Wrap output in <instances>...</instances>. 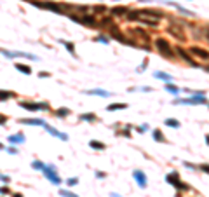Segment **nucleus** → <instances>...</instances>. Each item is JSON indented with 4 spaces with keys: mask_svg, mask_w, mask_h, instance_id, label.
I'll list each match as a JSON object with an SVG mask.
<instances>
[{
    "mask_svg": "<svg viewBox=\"0 0 209 197\" xmlns=\"http://www.w3.org/2000/svg\"><path fill=\"white\" fill-rule=\"evenodd\" d=\"M174 105H206L208 99L204 93H195L192 98H185V99H174Z\"/></svg>",
    "mask_w": 209,
    "mask_h": 197,
    "instance_id": "obj_1",
    "label": "nucleus"
},
{
    "mask_svg": "<svg viewBox=\"0 0 209 197\" xmlns=\"http://www.w3.org/2000/svg\"><path fill=\"white\" fill-rule=\"evenodd\" d=\"M32 4L35 5V7H40V9H49V11H52V12H56V14H65L63 12V5H59L56 2H35V0H32Z\"/></svg>",
    "mask_w": 209,
    "mask_h": 197,
    "instance_id": "obj_2",
    "label": "nucleus"
},
{
    "mask_svg": "<svg viewBox=\"0 0 209 197\" xmlns=\"http://www.w3.org/2000/svg\"><path fill=\"white\" fill-rule=\"evenodd\" d=\"M44 175H45V178L51 181V183H54V185H61V178L57 176L56 173V166L54 164H49V166H44Z\"/></svg>",
    "mask_w": 209,
    "mask_h": 197,
    "instance_id": "obj_3",
    "label": "nucleus"
},
{
    "mask_svg": "<svg viewBox=\"0 0 209 197\" xmlns=\"http://www.w3.org/2000/svg\"><path fill=\"white\" fill-rule=\"evenodd\" d=\"M155 45H157V49H159L166 58H174V52H172V49H171V44H169L166 39H157L155 40Z\"/></svg>",
    "mask_w": 209,
    "mask_h": 197,
    "instance_id": "obj_4",
    "label": "nucleus"
},
{
    "mask_svg": "<svg viewBox=\"0 0 209 197\" xmlns=\"http://www.w3.org/2000/svg\"><path fill=\"white\" fill-rule=\"evenodd\" d=\"M0 54H4L5 58H28V59H35V61H38L37 56H33V54H30V52H19V51H7V49H2L0 47Z\"/></svg>",
    "mask_w": 209,
    "mask_h": 197,
    "instance_id": "obj_5",
    "label": "nucleus"
},
{
    "mask_svg": "<svg viewBox=\"0 0 209 197\" xmlns=\"http://www.w3.org/2000/svg\"><path fill=\"white\" fill-rule=\"evenodd\" d=\"M166 181L169 183V185H174L176 188H180V190H188V185H185V183H181V180L178 176V173L174 171V173H169L167 176H166Z\"/></svg>",
    "mask_w": 209,
    "mask_h": 197,
    "instance_id": "obj_6",
    "label": "nucleus"
},
{
    "mask_svg": "<svg viewBox=\"0 0 209 197\" xmlns=\"http://www.w3.org/2000/svg\"><path fill=\"white\" fill-rule=\"evenodd\" d=\"M19 105L26 110L37 112V110H49V103H30V101H19Z\"/></svg>",
    "mask_w": 209,
    "mask_h": 197,
    "instance_id": "obj_7",
    "label": "nucleus"
},
{
    "mask_svg": "<svg viewBox=\"0 0 209 197\" xmlns=\"http://www.w3.org/2000/svg\"><path fill=\"white\" fill-rule=\"evenodd\" d=\"M133 176H134V180L138 181V185H139L141 188H145V187H147V175H145L141 169H134V171H133Z\"/></svg>",
    "mask_w": 209,
    "mask_h": 197,
    "instance_id": "obj_8",
    "label": "nucleus"
},
{
    "mask_svg": "<svg viewBox=\"0 0 209 197\" xmlns=\"http://www.w3.org/2000/svg\"><path fill=\"white\" fill-rule=\"evenodd\" d=\"M85 94H91V96H103V98L112 96V93H110V91H105V89H87Z\"/></svg>",
    "mask_w": 209,
    "mask_h": 197,
    "instance_id": "obj_9",
    "label": "nucleus"
},
{
    "mask_svg": "<svg viewBox=\"0 0 209 197\" xmlns=\"http://www.w3.org/2000/svg\"><path fill=\"white\" fill-rule=\"evenodd\" d=\"M44 129H45L47 133H51L52 136H57V138H61L63 141H66V139H68V134H65V133H59L57 129H54V127H51V126H47V124L44 126Z\"/></svg>",
    "mask_w": 209,
    "mask_h": 197,
    "instance_id": "obj_10",
    "label": "nucleus"
},
{
    "mask_svg": "<svg viewBox=\"0 0 209 197\" xmlns=\"http://www.w3.org/2000/svg\"><path fill=\"white\" fill-rule=\"evenodd\" d=\"M80 23H82V24H87V26H98V21H96L94 16H91V14H84V16L80 18Z\"/></svg>",
    "mask_w": 209,
    "mask_h": 197,
    "instance_id": "obj_11",
    "label": "nucleus"
},
{
    "mask_svg": "<svg viewBox=\"0 0 209 197\" xmlns=\"http://www.w3.org/2000/svg\"><path fill=\"white\" fill-rule=\"evenodd\" d=\"M190 52L192 54H197V58H202L204 61H208V51L206 49H200V47H190Z\"/></svg>",
    "mask_w": 209,
    "mask_h": 197,
    "instance_id": "obj_12",
    "label": "nucleus"
},
{
    "mask_svg": "<svg viewBox=\"0 0 209 197\" xmlns=\"http://www.w3.org/2000/svg\"><path fill=\"white\" fill-rule=\"evenodd\" d=\"M176 52H178V54H180L181 58L185 59V61H188V63H190L192 66H197V63H195V61L192 59V56H190V54H188V52H187V51H183L181 47H176Z\"/></svg>",
    "mask_w": 209,
    "mask_h": 197,
    "instance_id": "obj_13",
    "label": "nucleus"
},
{
    "mask_svg": "<svg viewBox=\"0 0 209 197\" xmlns=\"http://www.w3.org/2000/svg\"><path fill=\"white\" fill-rule=\"evenodd\" d=\"M21 124H30V126H45L44 119H21Z\"/></svg>",
    "mask_w": 209,
    "mask_h": 197,
    "instance_id": "obj_14",
    "label": "nucleus"
},
{
    "mask_svg": "<svg viewBox=\"0 0 209 197\" xmlns=\"http://www.w3.org/2000/svg\"><path fill=\"white\" fill-rule=\"evenodd\" d=\"M9 143H12V145H18V143H23L24 141V134L23 133H18V134H12V136H9L7 138Z\"/></svg>",
    "mask_w": 209,
    "mask_h": 197,
    "instance_id": "obj_15",
    "label": "nucleus"
},
{
    "mask_svg": "<svg viewBox=\"0 0 209 197\" xmlns=\"http://www.w3.org/2000/svg\"><path fill=\"white\" fill-rule=\"evenodd\" d=\"M127 108V103H112V105H108V112H113V110H126Z\"/></svg>",
    "mask_w": 209,
    "mask_h": 197,
    "instance_id": "obj_16",
    "label": "nucleus"
},
{
    "mask_svg": "<svg viewBox=\"0 0 209 197\" xmlns=\"http://www.w3.org/2000/svg\"><path fill=\"white\" fill-rule=\"evenodd\" d=\"M136 19L139 21V23H143V24H148V26H157V19H148V18H145V16H138Z\"/></svg>",
    "mask_w": 209,
    "mask_h": 197,
    "instance_id": "obj_17",
    "label": "nucleus"
},
{
    "mask_svg": "<svg viewBox=\"0 0 209 197\" xmlns=\"http://www.w3.org/2000/svg\"><path fill=\"white\" fill-rule=\"evenodd\" d=\"M127 12H129L127 7H113V9H112V16H124V14H127Z\"/></svg>",
    "mask_w": 209,
    "mask_h": 197,
    "instance_id": "obj_18",
    "label": "nucleus"
},
{
    "mask_svg": "<svg viewBox=\"0 0 209 197\" xmlns=\"http://www.w3.org/2000/svg\"><path fill=\"white\" fill-rule=\"evenodd\" d=\"M153 77H155V79H162V80H166V82H171V80H172V75L164 73V72H155Z\"/></svg>",
    "mask_w": 209,
    "mask_h": 197,
    "instance_id": "obj_19",
    "label": "nucleus"
},
{
    "mask_svg": "<svg viewBox=\"0 0 209 197\" xmlns=\"http://www.w3.org/2000/svg\"><path fill=\"white\" fill-rule=\"evenodd\" d=\"M16 70H19L21 73H24V75H30L32 73V68L30 66H26V65H21V63H18L16 65Z\"/></svg>",
    "mask_w": 209,
    "mask_h": 197,
    "instance_id": "obj_20",
    "label": "nucleus"
},
{
    "mask_svg": "<svg viewBox=\"0 0 209 197\" xmlns=\"http://www.w3.org/2000/svg\"><path fill=\"white\" fill-rule=\"evenodd\" d=\"M89 147L94 148V150H105V143H99V141H94V139L89 141Z\"/></svg>",
    "mask_w": 209,
    "mask_h": 197,
    "instance_id": "obj_21",
    "label": "nucleus"
},
{
    "mask_svg": "<svg viewBox=\"0 0 209 197\" xmlns=\"http://www.w3.org/2000/svg\"><path fill=\"white\" fill-rule=\"evenodd\" d=\"M164 126H169V127H180V120H176V119H166V120H164Z\"/></svg>",
    "mask_w": 209,
    "mask_h": 197,
    "instance_id": "obj_22",
    "label": "nucleus"
},
{
    "mask_svg": "<svg viewBox=\"0 0 209 197\" xmlns=\"http://www.w3.org/2000/svg\"><path fill=\"white\" fill-rule=\"evenodd\" d=\"M59 44H63V45H65L72 54H75V45H73L72 42H68V40H59Z\"/></svg>",
    "mask_w": 209,
    "mask_h": 197,
    "instance_id": "obj_23",
    "label": "nucleus"
},
{
    "mask_svg": "<svg viewBox=\"0 0 209 197\" xmlns=\"http://www.w3.org/2000/svg\"><path fill=\"white\" fill-rule=\"evenodd\" d=\"M169 33H171V35H174L176 39H180V40L185 39V35H183L181 32H178V28H174V26H171V28H169Z\"/></svg>",
    "mask_w": 209,
    "mask_h": 197,
    "instance_id": "obj_24",
    "label": "nucleus"
},
{
    "mask_svg": "<svg viewBox=\"0 0 209 197\" xmlns=\"http://www.w3.org/2000/svg\"><path fill=\"white\" fill-rule=\"evenodd\" d=\"M153 139H155V141H160V143H162V141H166V139H164V134H162L159 129H155V131H153Z\"/></svg>",
    "mask_w": 209,
    "mask_h": 197,
    "instance_id": "obj_25",
    "label": "nucleus"
},
{
    "mask_svg": "<svg viewBox=\"0 0 209 197\" xmlns=\"http://www.w3.org/2000/svg\"><path fill=\"white\" fill-rule=\"evenodd\" d=\"M166 89H167L169 93H172V94H178V93H180V89H178L176 86H172L171 82H167V84H166Z\"/></svg>",
    "mask_w": 209,
    "mask_h": 197,
    "instance_id": "obj_26",
    "label": "nucleus"
},
{
    "mask_svg": "<svg viewBox=\"0 0 209 197\" xmlns=\"http://www.w3.org/2000/svg\"><path fill=\"white\" fill-rule=\"evenodd\" d=\"M11 96H12L11 91H0V101H7Z\"/></svg>",
    "mask_w": 209,
    "mask_h": 197,
    "instance_id": "obj_27",
    "label": "nucleus"
},
{
    "mask_svg": "<svg viewBox=\"0 0 209 197\" xmlns=\"http://www.w3.org/2000/svg\"><path fill=\"white\" fill-rule=\"evenodd\" d=\"M82 120H87V122H94L96 120V115L94 114H84V115H80Z\"/></svg>",
    "mask_w": 209,
    "mask_h": 197,
    "instance_id": "obj_28",
    "label": "nucleus"
},
{
    "mask_svg": "<svg viewBox=\"0 0 209 197\" xmlns=\"http://www.w3.org/2000/svg\"><path fill=\"white\" fill-rule=\"evenodd\" d=\"M44 166H45V164H44V162H40V160H33V162H32V168H33V169H37V171H42V169H44Z\"/></svg>",
    "mask_w": 209,
    "mask_h": 197,
    "instance_id": "obj_29",
    "label": "nucleus"
},
{
    "mask_svg": "<svg viewBox=\"0 0 209 197\" xmlns=\"http://www.w3.org/2000/svg\"><path fill=\"white\" fill-rule=\"evenodd\" d=\"M56 115L57 117H66V115H70V110L68 108H59L56 112Z\"/></svg>",
    "mask_w": 209,
    "mask_h": 197,
    "instance_id": "obj_30",
    "label": "nucleus"
},
{
    "mask_svg": "<svg viewBox=\"0 0 209 197\" xmlns=\"http://www.w3.org/2000/svg\"><path fill=\"white\" fill-rule=\"evenodd\" d=\"M59 196H63V197H78L77 194H73V192H68V190H59Z\"/></svg>",
    "mask_w": 209,
    "mask_h": 197,
    "instance_id": "obj_31",
    "label": "nucleus"
},
{
    "mask_svg": "<svg viewBox=\"0 0 209 197\" xmlns=\"http://www.w3.org/2000/svg\"><path fill=\"white\" fill-rule=\"evenodd\" d=\"M93 11H94V12H106V7H105V5H94Z\"/></svg>",
    "mask_w": 209,
    "mask_h": 197,
    "instance_id": "obj_32",
    "label": "nucleus"
},
{
    "mask_svg": "<svg viewBox=\"0 0 209 197\" xmlns=\"http://www.w3.org/2000/svg\"><path fill=\"white\" fill-rule=\"evenodd\" d=\"M66 183H68V187H75L78 183V178H70V180H66Z\"/></svg>",
    "mask_w": 209,
    "mask_h": 197,
    "instance_id": "obj_33",
    "label": "nucleus"
},
{
    "mask_svg": "<svg viewBox=\"0 0 209 197\" xmlns=\"http://www.w3.org/2000/svg\"><path fill=\"white\" fill-rule=\"evenodd\" d=\"M147 66H148V59H145V61H143V65H141V66H139V68H138V72H139V73H141V72H143V70H145V68H147Z\"/></svg>",
    "mask_w": 209,
    "mask_h": 197,
    "instance_id": "obj_34",
    "label": "nucleus"
},
{
    "mask_svg": "<svg viewBox=\"0 0 209 197\" xmlns=\"http://www.w3.org/2000/svg\"><path fill=\"white\" fill-rule=\"evenodd\" d=\"M96 40H98V42H101V44H108V39H106L105 35H99Z\"/></svg>",
    "mask_w": 209,
    "mask_h": 197,
    "instance_id": "obj_35",
    "label": "nucleus"
},
{
    "mask_svg": "<svg viewBox=\"0 0 209 197\" xmlns=\"http://www.w3.org/2000/svg\"><path fill=\"white\" fill-rule=\"evenodd\" d=\"M0 180H2L4 183H9V181H11V178H9V176H5V175H0Z\"/></svg>",
    "mask_w": 209,
    "mask_h": 197,
    "instance_id": "obj_36",
    "label": "nucleus"
},
{
    "mask_svg": "<svg viewBox=\"0 0 209 197\" xmlns=\"http://www.w3.org/2000/svg\"><path fill=\"white\" fill-rule=\"evenodd\" d=\"M5 122H7V117H5V115H2V114H0V126H4V124H5Z\"/></svg>",
    "mask_w": 209,
    "mask_h": 197,
    "instance_id": "obj_37",
    "label": "nucleus"
},
{
    "mask_svg": "<svg viewBox=\"0 0 209 197\" xmlns=\"http://www.w3.org/2000/svg\"><path fill=\"white\" fill-rule=\"evenodd\" d=\"M147 129H148V124H143V126H141V127H139L138 131H139V133H145Z\"/></svg>",
    "mask_w": 209,
    "mask_h": 197,
    "instance_id": "obj_38",
    "label": "nucleus"
},
{
    "mask_svg": "<svg viewBox=\"0 0 209 197\" xmlns=\"http://www.w3.org/2000/svg\"><path fill=\"white\" fill-rule=\"evenodd\" d=\"M0 194H9V187H0Z\"/></svg>",
    "mask_w": 209,
    "mask_h": 197,
    "instance_id": "obj_39",
    "label": "nucleus"
},
{
    "mask_svg": "<svg viewBox=\"0 0 209 197\" xmlns=\"http://www.w3.org/2000/svg\"><path fill=\"white\" fill-rule=\"evenodd\" d=\"M106 176V175H105V173H101V171H98V173H96V178H105Z\"/></svg>",
    "mask_w": 209,
    "mask_h": 197,
    "instance_id": "obj_40",
    "label": "nucleus"
},
{
    "mask_svg": "<svg viewBox=\"0 0 209 197\" xmlns=\"http://www.w3.org/2000/svg\"><path fill=\"white\" fill-rule=\"evenodd\" d=\"M9 154H18V150H16L14 147H11V148H9Z\"/></svg>",
    "mask_w": 209,
    "mask_h": 197,
    "instance_id": "obj_41",
    "label": "nucleus"
},
{
    "mask_svg": "<svg viewBox=\"0 0 209 197\" xmlns=\"http://www.w3.org/2000/svg\"><path fill=\"white\" fill-rule=\"evenodd\" d=\"M185 166H187L188 169H195V166H193V164H188V162H185Z\"/></svg>",
    "mask_w": 209,
    "mask_h": 197,
    "instance_id": "obj_42",
    "label": "nucleus"
},
{
    "mask_svg": "<svg viewBox=\"0 0 209 197\" xmlns=\"http://www.w3.org/2000/svg\"><path fill=\"white\" fill-rule=\"evenodd\" d=\"M40 77H42V79H45V77H49V73H47V72H42V73H40Z\"/></svg>",
    "mask_w": 209,
    "mask_h": 197,
    "instance_id": "obj_43",
    "label": "nucleus"
},
{
    "mask_svg": "<svg viewBox=\"0 0 209 197\" xmlns=\"http://www.w3.org/2000/svg\"><path fill=\"white\" fill-rule=\"evenodd\" d=\"M12 197H23L21 194H12Z\"/></svg>",
    "mask_w": 209,
    "mask_h": 197,
    "instance_id": "obj_44",
    "label": "nucleus"
},
{
    "mask_svg": "<svg viewBox=\"0 0 209 197\" xmlns=\"http://www.w3.org/2000/svg\"><path fill=\"white\" fill-rule=\"evenodd\" d=\"M110 196H112V197H120L119 194H110Z\"/></svg>",
    "mask_w": 209,
    "mask_h": 197,
    "instance_id": "obj_45",
    "label": "nucleus"
},
{
    "mask_svg": "<svg viewBox=\"0 0 209 197\" xmlns=\"http://www.w3.org/2000/svg\"><path fill=\"white\" fill-rule=\"evenodd\" d=\"M4 148H5V147H4V145H2V143H0V150H4Z\"/></svg>",
    "mask_w": 209,
    "mask_h": 197,
    "instance_id": "obj_46",
    "label": "nucleus"
}]
</instances>
